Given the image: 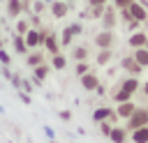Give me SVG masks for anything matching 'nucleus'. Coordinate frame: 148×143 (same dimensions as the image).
<instances>
[{
    "label": "nucleus",
    "mask_w": 148,
    "mask_h": 143,
    "mask_svg": "<svg viewBox=\"0 0 148 143\" xmlns=\"http://www.w3.org/2000/svg\"><path fill=\"white\" fill-rule=\"evenodd\" d=\"M139 127H148V111H146V108H136V111L132 113V118H130L127 129L134 131V129H139Z\"/></svg>",
    "instance_id": "f257e3e1"
},
{
    "label": "nucleus",
    "mask_w": 148,
    "mask_h": 143,
    "mask_svg": "<svg viewBox=\"0 0 148 143\" xmlns=\"http://www.w3.org/2000/svg\"><path fill=\"white\" fill-rule=\"evenodd\" d=\"M25 42H28L30 48H37V46H42L46 42V35L44 32H37V30H28L25 32Z\"/></svg>",
    "instance_id": "f03ea898"
},
{
    "label": "nucleus",
    "mask_w": 148,
    "mask_h": 143,
    "mask_svg": "<svg viewBox=\"0 0 148 143\" xmlns=\"http://www.w3.org/2000/svg\"><path fill=\"white\" fill-rule=\"evenodd\" d=\"M95 44H97L99 48H111V46H113V32H111V30L99 32V35L95 37Z\"/></svg>",
    "instance_id": "7ed1b4c3"
},
{
    "label": "nucleus",
    "mask_w": 148,
    "mask_h": 143,
    "mask_svg": "<svg viewBox=\"0 0 148 143\" xmlns=\"http://www.w3.org/2000/svg\"><path fill=\"white\" fill-rule=\"evenodd\" d=\"M130 14H132V18H136V21H146V18H148V12H146V7H143L141 2H132V5H130Z\"/></svg>",
    "instance_id": "20e7f679"
},
{
    "label": "nucleus",
    "mask_w": 148,
    "mask_h": 143,
    "mask_svg": "<svg viewBox=\"0 0 148 143\" xmlns=\"http://www.w3.org/2000/svg\"><path fill=\"white\" fill-rule=\"evenodd\" d=\"M92 118L99 120V122H102V120H111V122H113V120H118V113H113L111 108H97V111L92 113Z\"/></svg>",
    "instance_id": "39448f33"
},
{
    "label": "nucleus",
    "mask_w": 148,
    "mask_h": 143,
    "mask_svg": "<svg viewBox=\"0 0 148 143\" xmlns=\"http://www.w3.org/2000/svg\"><path fill=\"white\" fill-rule=\"evenodd\" d=\"M146 42H148V35H143V32H134L130 37V46H134V48H143Z\"/></svg>",
    "instance_id": "423d86ee"
},
{
    "label": "nucleus",
    "mask_w": 148,
    "mask_h": 143,
    "mask_svg": "<svg viewBox=\"0 0 148 143\" xmlns=\"http://www.w3.org/2000/svg\"><path fill=\"white\" fill-rule=\"evenodd\" d=\"M123 67H125V69H127L132 76H136V74L141 72V65H139L134 58H125V60H123Z\"/></svg>",
    "instance_id": "0eeeda50"
},
{
    "label": "nucleus",
    "mask_w": 148,
    "mask_h": 143,
    "mask_svg": "<svg viewBox=\"0 0 148 143\" xmlns=\"http://www.w3.org/2000/svg\"><path fill=\"white\" fill-rule=\"evenodd\" d=\"M132 141L134 143H148V127H139L132 131Z\"/></svg>",
    "instance_id": "6e6552de"
},
{
    "label": "nucleus",
    "mask_w": 148,
    "mask_h": 143,
    "mask_svg": "<svg viewBox=\"0 0 148 143\" xmlns=\"http://www.w3.org/2000/svg\"><path fill=\"white\" fill-rule=\"evenodd\" d=\"M81 85H83L86 90H95V88H97V76H95V74H83V76H81Z\"/></svg>",
    "instance_id": "1a4fd4ad"
},
{
    "label": "nucleus",
    "mask_w": 148,
    "mask_h": 143,
    "mask_svg": "<svg viewBox=\"0 0 148 143\" xmlns=\"http://www.w3.org/2000/svg\"><path fill=\"white\" fill-rule=\"evenodd\" d=\"M134 111H136V108H134L132 101H123V104L118 106V115H120V118H132Z\"/></svg>",
    "instance_id": "9d476101"
},
{
    "label": "nucleus",
    "mask_w": 148,
    "mask_h": 143,
    "mask_svg": "<svg viewBox=\"0 0 148 143\" xmlns=\"http://www.w3.org/2000/svg\"><path fill=\"white\" fill-rule=\"evenodd\" d=\"M109 138H111L113 143H125V141H127V131H125V129H120V127H116V129H111Z\"/></svg>",
    "instance_id": "9b49d317"
},
{
    "label": "nucleus",
    "mask_w": 148,
    "mask_h": 143,
    "mask_svg": "<svg viewBox=\"0 0 148 143\" xmlns=\"http://www.w3.org/2000/svg\"><path fill=\"white\" fill-rule=\"evenodd\" d=\"M21 9H23V2L21 0H9V5H7V14L9 16H18Z\"/></svg>",
    "instance_id": "f8f14e48"
},
{
    "label": "nucleus",
    "mask_w": 148,
    "mask_h": 143,
    "mask_svg": "<svg viewBox=\"0 0 148 143\" xmlns=\"http://www.w3.org/2000/svg\"><path fill=\"white\" fill-rule=\"evenodd\" d=\"M134 60L141 65V67H148V48L143 46V48H136V53H134Z\"/></svg>",
    "instance_id": "ddd939ff"
},
{
    "label": "nucleus",
    "mask_w": 148,
    "mask_h": 143,
    "mask_svg": "<svg viewBox=\"0 0 148 143\" xmlns=\"http://www.w3.org/2000/svg\"><path fill=\"white\" fill-rule=\"evenodd\" d=\"M102 23H104V30H111V28L116 25V14H113V9H106V12H104V21H102Z\"/></svg>",
    "instance_id": "4468645a"
},
{
    "label": "nucleus",
    "mask_w": 148,
    "mask_h": 143,
    "mask_svg": "<svg viewBox=\"0 0 148 143\" xmlns=\"http://www.w3.org/2000/svg\"><path fill=\"white\" fill-rule=\"evenodd\" d=\"M44 46H46V48H49V51H51L53 55H56V53H60V44H58V39H56L53 35H49V37H46Z\"/></svg>",
    "instance_id": "2eb2a0df"
},
{
    "label": "nucleus",
    "mask_w": 148,
    "mask_h": 143,
    "mask_svg": "<svg viewBox=\"0 0 148 143\" xmlns=\"http://www.w3.org/2000/svg\"><path fill=\"white\" fill-rule=\"evenodd\" d=\"M51 12H53V16H56V18H62V16L67 14V5H65V2H53Z\"/></svg>",
    "instance_id": "dca6fc26"
},
{
    "label": "nucleus",
    "mask_w": 148,
    "mask_h": 143,
    "mask_svg": "<svg viewBox=\"0 0 148 143\" xmlns=\"http://www.w3.org/2000/svg\"><path fill=\"white\" fill-rule=\"evenodd\" d=\"M14 48L18 51V53H28V42H25V37H21V35H16V39H14Z\"/></svg>",
    "instance_id": "f3484780"
},
{
    "label": "nucleus",
    "mask_w": 148,
    "mask_h": 143,
    "mask_svg": "<svg viewBox=\"0 0 148 143\" xmlns=\"http://www.w3.org/2000/svg\"><path fill=\"white\" fill-rule=\"evenodd\" d=\"M120 88H123V90H127V92H132V95H134V92H136V88H139V81H136V78H134V76H132V78H127V81H123V85H120Z\"/></svg>",
    "instance_id": "a211bd4d"
},
{
    "label": "nucleus",
    "mask_w": 148,
    "mask_h": 143,
    "mask_svg": "<svg viewBox=\"0 0 148 143\" xmlns=\"http://www.w3.org/2000/svg\"><path fill=\"white\" fill-rule=\"evenodd\" d=\"M25 62H28L30 67H39V65H44V62H42V53H30Z\"/></svg>",
    "instance_id": "6ab92c4d"
},
{
    "label": "nucleus",
    "mask_w": 148,
    "mask_h": 143,
    "mask_svg": "<svg viewBox=\"0 0 148 143\" xmlns=\"http://www.w3.org/2000/svg\"><path fill=\"white\" fill-rule=\"evenodd\" d=\"M113 99H116L118 104H123V101H130V99H132V92H127V90H123V88H120V90L116 92V97H113Z\"/></svg>",
    "instance_id": "aec40b11"
},
{
    "label": "nucleus",
    "mask_w": 148,
    "mask_h": 143,
    "mask_svg": "<svg viewBox=\"0 0 148 143\" xmlns=\"http://www.w3.org/2000/svg\"><path fill=\"white\" fill-rule=\"evenodd\" d=\"M109 60H111V48H102V53L97 55V62L99 65H106Z\"/></svg>",
    "instance_id": "412c9836"
},
{
    "label": "nucleus",
    "mask_w": 148,
    "mask_h": 143,
    "mask_svg": "<svg viewBox=\"0 0 148 143\" xmlns=\"http://www.w3.org/2000/svg\"><path fill=\"white\" fill-rule=\"evenodd\" d=\"M51 65H53L56 69H62V67L67 65V60H65V58H62L60 53H56V55H53V60H51Z\"/></svg>",
    "instance_id": "4be33fe9"
},
{
    "label": "nucleus",
    "mask_w": 148,
    "mask_h": 143,
    "mask_svg": "<svg viewBox=\"0 0 148 143\" xmlns=\"http://www.w3.org/2000/svg\"><path fill=\"white\" fill-rule=\"evenodd\" d=\"M72 37H74V30H72V25H69V28H67V30H65V32H62V44H65V46H67V44H69V42H72Z\"/></svg>",
    "instance_id": "5701e85b"
},
{
    "label": "nucleus",
    "mask_w": 148,
    "mask_h": 143,
    "mask_svg": "<svg viewBox=\"0 0 148 143\" xmlns=\"http://www.w3.org/2000/svg\"><path fill=\"white\" fill-rule=\"evenodd\" d=\"M46 74H49V69H46L44 65H39V67H37V72H35V76H37V78H46Z\"/></svg>",
    "instance_id": "b1692460"
},
{
    "label": "nucleus",
    "mask_w": 148,
    "mask_h": 143,
    "mask_svg": "<svg viewBox=\"0 0 148 143\" xmlns=\"http://www.w3.org/2000/svg\"><path fill=\"white\" fill-rule=\"evenodd\" d=\"M104 12H106V7H92V18H99V16H104Z\"/></svg>",
    "instance_id": "393cba45"
},
{
    "label": "nucleus",
    "mask_w": 148,
    "mask_h": 143,
    "mask_svg": "<svg viewBox=\"0 0 148 143\" xmlns=\"http://www.w3.org/2000/svg\"><path fill=\"white\" fill-rule=\"evenodd\" d=\"M16 30H18V35H23V32H28V23H25V21H18V25H16Z\"/></svg>",
    "instance_id": "a878e982"
},
{
    "label": "nucleus",
    "mask_w": 148,
    "mask_h": 143,
    "mask_svg": "<svg viewBox=\"0 0 148 143\" xmlns=\"http://www.w3.org/2000/svg\"><path fill=\"white\" fill-rule=\"evenodd\" d=\"M86 55H88V51H86V48H76V51H74V58H79V60H83Z\"/></svg>",
    "instance_id": "bb28decb"
},
{
    "label": "nucleus",
    "mask_w": 148,
    "mask_h": 143,
    "mask_svg": "<svg viewBox=\"0 0 148 143\" xmlns=\"http://www.w3.org/2000/svg\"><path fill=\"white\" fill-rule=\"evenodd\" d=\"M76 74H81V76H83V74H88V65H86V62L76 65Z\"/></svg>",
    "instance_id": "cd10ccee"
},
{
    "label": "nucleus",
    "mask_w": 148,
    "mask_h": 143,
    "mask_svg": "<svg viewBox=\"0 0 148 143\" xmlns=\"http://www.w3.org/2000/svg\"><path fill=\"white\" fill-rule=\"evenodd\" d=\"M113 2H116V5H118V7H123V9H125V7H130V5H132V0H113Z\"/></svg>",
    "instance_id": "c85d7f7f"
},
{
    "label": "nucleus",
    "mask_w": 148,
    "mask_h": 143,
    "mask_svg": "<svg viewBox=\"0 0 148 143\" xmlns=\"http://www.w3.org/2000/svg\"><path fill=\"white\" fill-rule=\"evenodd\" d=\"M90 5H92V7H104L106 0H90Z\"/></svg>",
    "instance_id": "c756f323"
},
{
    "label": "nucleus",
    "mask_w": 148,
    "mask_h": 143,
    "mask_svg": "<svg viewBox=\"0 0 148 143\" xmlns=\"http://www.w3.org/2000/svg\"><path fill=\"white\" fill-rule=\"evenodd\" d=\"M0 60H2L5 65H7V62H9V58H7V53H2V51H0Z\"/></svg>",
    "instance_id": "7c9ffc66"
},
{
    "label": "nucleus",
    "mask_w": 148,
    "mask_h": 143,
    "mask_svg": "<svg viewBox=\"0 0 148 143\" xmlns=\"http://www.w3.org/2000/svg\"><path fill=\"white\" fill-rule=\"evenodd\" d=\"M143 92H146V97H148V83H146V85H143Z\"/></svg>",
    "instance_id": "2f4dec72"
},
{
    "label": "nucleus",
    "mask_w": 148,
    "mask_h": 143,
    "mask_svg": "<svg viewBox=\"0 0 148 143\" xmlns=\"http://www.w3.org/2000/svg\"><path fill=\"white\" fill-rule=\"evenodd\" d=\"M146 48H148V42H146Z\"/></svg>",
    "instance_id": "473e14b6"
}]
</instances>
